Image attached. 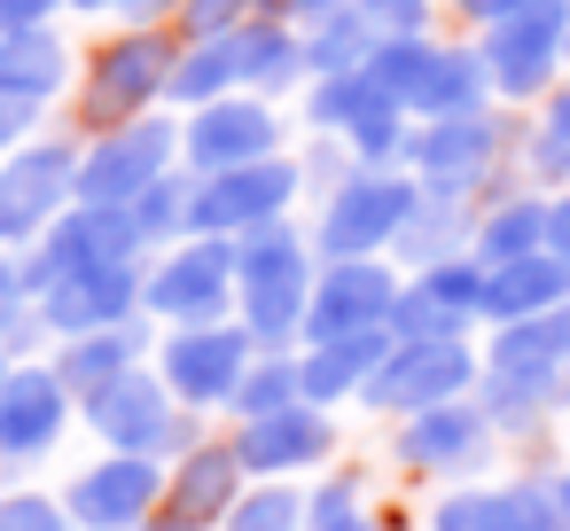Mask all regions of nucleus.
Returning a JSON list of instances; mask_svg holds the SVG:
<instances>
[{"instance_id": "9b49d317", "label": "nucleus", "mask_w": 570, "mask_h": 531, "mask_svg": "<svg viewBox=\"0 0 570 531\" xmlns=\"http://www.w3.org/2000/svg\"><path fill=\"white\" fill-rule=\"evenodd\" d=\"M250 375V328H180L165 344V391L212 406V399H235V383Z\"/></svg>"}, {"instance_id": "de8ad7c7", "label": "nucleus", "mask_w": 570, "mask_h": 531, "mask_svg": "<svg viewBox=\"0 0 570 531\" xmlns=\"http://www.w3.org/2000/svg\"><path fill=\"white\" fill-rule=\"evenodd\" d=\"M79 9H110V0H79ZM118 9H157V0H118Z\"/></svg>"}, {"instance_id": "e433bc0d", "label": "nucleus", "mask_w": 570, "mask_h": 531, "mask_svg": "<svg viewBox=\"0 0 570 531\" xmlns=\"http://www.w3.org/2000/svg\"><path fill=\"white\" fill-rule=\"evenodd\" d=\"M243 9H250V0H188V24H196L204 40H219V32H235Z\"/></svg>"}, {"instance_id": "7c9ffc66", "label": "nucleus", "mask_w": 570, "mask_h": 531, "mask_svg": "<svg viewBox=\"0 0 570 531\" xmlns=\"http://www.w3.org/2000/svg\"><path fill=\"white\" fill-rule=\"evenodd\" d=\"M453 243H461V212H453L445 196H422V204H414V219L399 227V250H406V258H422V266H445V258H453Z\"/></svg>"}, {"instance_id": "2f4dec72", "label": "nucleus", "mask_w": 570, "mask_h": 531, "mask_svg": "<svg viewBox=\"0 0 570 531\" xmlns=\"http://www.w3.org/2000/svg\"><path fill=\"white\" fill-rule=\"evenodd\" d=\"M134 212V227H141V243H157V235H180V227H196V188H180L173 173L141 196V204H126Z\"/></svg>"}, {"instance_id": "20e7f679", "label": "nucleus", "mask_w": 570, "mask_h": 531, "mask_svg": "<svg viewBox=\"0 0 570 531\" xmlns=\"http://www.w3.org/2000/svg\"><path fill=\"white\" fill-rule=\"evenodd\" d=\"M422 188L414 180H391V173H352L336 196H328V219H321V250L328 258H375L383 243H399V227L414 219Z\"/></svg>"}, {"instance_id": "393cba45", "label": "nucleus", "mask_w": 570, "mask_h": 531, "mask_svg": "<svg viewBox=\"0 0 570 531\" xmlns=\"http://www.w3.org/2000/svg\"><path fill=\"white\" fill-rule=\"evenodd\" d=\"M235 484H243V453L235 445H196L173 476V515L180 523H212L235 508Z\"/></svg>"}, {"instance_id": "a878e982", "label": "nucleus", "mask_w": 570, "mask_h": 531, "mask_svg": "<svg viewBox=\"0 0 570 531\" xmlns=\"http://www.w3.org/2000/svg\"><path fill=\"white\" fill-rule=\"evenodd\" d=\"M531 250H547V196H515V204H500L484 227H476V266H515V258H531Z\"/></svg>"}, {"instance_id": "4be33fe9", "label": "nucleus", "mask_w": 570, "mask_h": 531, "mask_svg": "<svg viewBox=\"0 0 570 531\" xmlns=\"http://www.w3.org/2000/svg\"><path fill=\"white\" fill-rule=\"evenodd\" d=\"M63 430V375L24 367L0 383V453H40Z\"/></svg>"}, {"instance_id": "dca6fc26", "label": "nucleus", "mask_w": 570, "mask_h": 531, "mask_svg": "<svg viewBox=\"0 0 570 531\" xmlns=\"http://www.w3.org/2000/svg\"><path fill=\"white\" fill-rule=\"evenodd\" d=\"M554 305H570V258L531 250L515 266H484V321L492 328L531 321V313H554Z\"/></svg>"}, {"instance_id": "423d86ee", "label": "nucleus", "mask_w": 570, "mask_h": 531, "mask_svg": "<svg viewBox=\"0 0 570 531\" xmlns=\"http://www.w3.org/2000/svg\"><path fill=\"white\" fill-rule=\"evenodd\" d=\"M391 305H399V282H391V266H375V258H336V266L313 282L305 336H313V344H336V336L391 328Z\"/></svg>"}, {"instance_id": "f8f14e48", "label": "nucleus", "mask_w": 570, "mask_h": 531, "mask_svg": "<svg viewBox=\"0 0 570 531\" xmlns=\"http://www.w3.org/2000/svg\"><path fill=\"white\" fill-rule=\"evenodd\" d=\"M430 531H570L562 500H554V476H523V484H492V492H453L438 500Z\"/></svg>"}, {"instance_id": "f704fd0d", "label": "nucleus", "mask_w": 570, "mask_h": 531, "mask_svg": "<svg viewBox=\"0 0 570 531\" xmlns=\"http://www.w3.org/2000/svg\"><path fill=\"white\" fill-rule=\"evenodd\" d=\"M531 173H539V180H570V95L547 102V118H539V134H531Z\"/></svg>"}, {"instance_id": "cd10ccee", "label": "nucleus", "mask_w": 570, "mask_h": 531, "mask_svg": "<svg viewBox=\"0 0 570 531\" xmlns=\"http://www.w3.org/2000/svg\"><path fill=\"white\" fill-rule=\"evenodd\" d=\"M126 360H134V336H118V328H95V336H71V352H63V391H110L118 375H126Z\"/></svg>"}, {"instance_id": "a19ab883", "label": "nucleus", "mask_w": 570, "mask_h": 531, "mask_svg": "<svg viewBox=\"0 0 570 531\" xmlns=\"http://www.w3.org/2000/svg\"><path fill=\"white\" fill-rule=\"evenodd\" d=\"M32 110H40V102H24V95H0V149H9V141L32 126Z\"/></svg>"}, {"instance_id": "0eeeda50", "label": "nucleus", "mask_w": 570, "mask_h": 531, "mask_svg": "<svg viewBox=\"0 0 570 531\" xmlns=\"http://www.w3.org/2000/svg\"><path fill=\"white\" fill-rule=\"evenodd\" d=\"M406 157H414V173H422V196H469L484 173H492V157H500V126L484 118V110H469V118H430L414 141H406Z\"/></svg>"}, {"instance_id": "4468645a", "label": "nucleus", "mask_w": 570, "mask_h": 531, "mask_svg": "<svg viewBox=\"0 0 570 531\" xmlns=\"http://www.w3.org/2000/svg\"><path fill=\"white\" fill-rule=\"evenodd\" d=\"M484 453H492V422H484V406H469V399L430 406V414H406V430H399V461H406V469L453 476V469H476Z\"/></svg>"}, {"instance_id": "c03bdc74", "label": "nucleus", "mask_w": 570, "mask_h": 531, "mask_svg": "<svg viewBox=\"0 0 570 531\" xmlns=\"http://www.w3.org/2000/svg\"><path fill=\"white\" fill-rule=\"evenodd\" d=\"M469 17H484V24H500V17H515V9H531V0H461Z\"/></svg>"}, {"instance_id": "aec40b11", "label": "nucleus", "mask_w": 570, "mask_h": 531, "mask_svg": "<svg viewBox=\"0 0 570 531\" xmlns=\"http://www.w3.org/2000/svg\"><path fill=\"white\" fill-rule=\"evenodd\" d=\"M383 352H391V328H367V336L313 344V352L297 360V399H305V406H328V399H352V391H367V375L383 367Z\"/></svg>"}, {"instance_id": "ea45409f", "label": "nucleus", "mask_w": 570, "mask_h": 531, "mask_svg": "<svg viewBox=\"0 0 570 531\" xmlns=\"http://www.w3.org/2000/svg\"><path fill=\"white\" fill-rule=\"evenodd\" d=\"M56 0H0V40H17V32H40L48 24Z\"/></svg>"}, {"instance_id": "58836bf2", "label": "nucleus", "mask_w": 570, "mask_h": 531, "mask_svg": "<svg viewBox=\"0 0 570 531\" xmlns=\"http://www.w3.org/2000/svg\"><path fill=\"white\" fill-rule=\"evenodd\" d=\"M367 24H391V32H414L422 24V0H352Z\"/></svg>"}, {"instance_id": "37998d69", "label": "nucleus", "mask_w": 570, "mask_h": 531, "mask_svg": "<svg viewBox=\"0 0 570 531\" xmlns=\"http://www.w3.org/2000/svg\"><path fill=\"white\" fill-rule=\"evenodd\" d=\"M17 297H24V274L0 258V321H17Z\"/></svg>"}, {"instance_id": "a18cd8bd", "label": "nucleus", "mask_w": 570, "mask_h": 531, "mask_svg": "<svg viewBox=\"0 0 570 531\" xmlns=\"http://www.w3.org/2000/svg\"><path fill=\"white\" fill-rule=\"evenodd\" d=\"M282 9H297V17H328L336 0H282Z\"/></svg>"}, {"instance_id": "09e8293b", "label": "nucleus", "mask_w": 570, "mask_h": 531, "mask_svg": "<svg viewBox=\"0 0 570 531\" xmlns=\"http://www.w3.org/2000/svg\"><path fill=\"white\" fill-rule=\"evenodd\" d=\"M328 531H375V523H367V515H352V523H328Z\"/></svg>"}, {"instance_id": "473e14b6", "label": "nucleus", "mask_w": 570, "mask_h": 531, "mask_svg": "<svg viewBox=\"0 0 570 531\" xmlns=\"http://www.w3.org/2000/svg\"><path fill=\"white\" fill-rule=\"evenodd\" d=\"M235 406H243V422L297 406V360H266V367H250V375L235 383Z\"/></svg>"}, {"instance_id": "6ab92c4d", "label": "nucleus", "mask_w": 570, "mask_h": 531, "mask_svg": "<svg viewBox=\"0 0 570 531\" xmlns=\"http://www.w3.org/2000/svg\"><path fill=\"white\" fill-rule=\"evenodd\" d=\"M95 430L118 445V453H157L173 437V406H165V383L149 375H118L110 391H95Z\"/></svg>"}, {"instance_id": "9d476101", "label": "nucleus", "mask_w": 570, "mask_h": 531, "mask_svg": "<svg viewBox=\"0 0 570 531\" xmlns=\"http://www.w3.org/2000/svg\"><path fill=\"white\" fill-rule=\"evenodd\" d=\"M227 289H235V250H227V243H188V250H173V258L157 266L149 305H157L165 321L212 328V321L227 313Z\"/></svg>"}, {"instance_id": "bb28decb", "label": "nucleus", "mask_w": 570, "mask_h": 531, "mask_svg": "<svg viewBox=\"0 0 570 531\" xmlns=\"http://www.w3.org/2000/svg\"><path fill=\"white\" fill-rule=\"evenodd\" d=\"M63 48L48 32H17V40H0V95H24V102H48L63 87Z\"/></svg>"}, {"instance_id": "ddd939ff", "label": "nucleus", "mask_w": 570, "mask_h": 531, "mask_svg": "<svg viewBox=\"0 0 570 531\" xmlns=\"http://www.w3.org/2000/svg\"><path fill=\"white\" fill-rule=\"evenodd\" d=\"M63 196H79V165L63 149H24L17 165H0V243L40 235Z\"/></svg>"}, {"instance_id": "603ef678", "label": "nucleus", "mask_w": 570, "mask_h": 531, "mask_svg": "<svg viewBox=\"0 0 570 531\" xmlns=\"http://www.w3.org/2000/svg\"><path fill=\"white\" fill-rule=\"evenodd\" d=\"M0 383H9V375H0Z\"/></svg>"}, {"instance_id": "c85d7f7f", "label": "nucleus", "mask_w": 570, "mask_h": 531, "mask_svg": "<svg viewBox=\"0 0 570 531\" xmlns=\"http://www.w3.org/2000/svg\"><path fill=\"white\" fill-rule=\"evenodd\" d=\"M235 79H243V56H235V32H219V40H204L188 63H173L165 87H173L180 102H212V95H227Z\"/></svg>"}, {"instance_id": "412c9836", "label": "nucleus", "mask_w": 570, "mask_h": 531, "mask_svg": "<svg viewBox=\"0 0 570 531\" xmlns=\"http://www.w3.org/2000/svg\"><path fill=\"white\" fill-rule=\"evenodd\" d=\"M149 500H157V469L141 453H118V461H102L71 484V515H87L95 531H126Z\"/></svg>"}, {"instance_id": "2eb2a0df", "label": "nucleus", "mask_w": 570, "mask_h": 531, "mask_svg": "<svg viewBox=\"0 0 570 531\" xmlns=\"http://www.w3.org/2000/svg\"><path fill=\"white\" fill-rule=\"evenodd\" d=\"M336 445V430H328V414L321 406H282V414H258V422H243V437H235V453H243V469H258V476H289V469H313L321 453Z\"/></svg>"}, {"instance_id": "49530a36", "label": "nucleus", "mask_w": 570, "mask_h": 531, "mask_svg": "<svg viewBox=\"0 0 570 531\" xmlns=\"http://www.w3.org/2000/svg\"><path fill=\"white\" fill-rule=\"evenodd\" d=\"M554 500H562V515H570V461L554 469Z\"/></svg>"}, {"instance_id": "c756f323", "label": "nucleus", "mask_w": 570, "mask_h": 531, "mask_svg": "<svg viewBox=\"0 0 570 531\" xmlns=\"http://www.w3.org/2000/svg\"><path fill=\"white\" fill-rule=\"evenodd\" d=\"M313 24H321L313 48H305L313 71H328V79H336V71H367L360 56H375V48H367V17H360V9H328V17H313Z\"/></svg>"}, {"instance_id": "39448f33", "label": "nucleus", "mask_w": 570, "mask_h": 531, "mask_svg": "<svg viewBox=\"0 0 570 531\" xmlns=\"http://www.w3.org/2000/svg\"><path fill=\"white\" fill-rule=\"evenodd\" d=\"M570 40V0H531V9L500 17L484 40V79L500 95H539L554 79V56Z\"/></svg>"}, {"instance_id": "b1692460", "label": "nucleus", "mask_w": 570, "mask_h": 531, "mask_svg": "<svg viewBox=\"0 0 570 531\" xmlns=\"http://www.w3.org/2000/svg\"><path fill=\"white\" fill-rule=\"evenodd\" d=\"M484 367H500V375H554L562 383V367H570V305L531 313V321H508L492 336Z\"/></svg>"}, {"instance_id": "79ce46f5", "label": "nucleus", "mask_w": 570, "mask_h": 531, "mask_svg": "<svg viewBox=\"0 0 570 531\" xmlns=\"http://www.w3.org/2000/svg\"><path fill=\"white\" fill-rule=\"evenodd\" d=\"M547 250L570 258V196H547Z\"/></svg>"}, {"instance_id": "5701e85b", "label": "nucleus", "mask_w": 570, "mask_h": 531, "mask_svg": "<svg viewBox=\"0 0 570 531\" xmlns=\"http://www.w3.org/2000/svg\"><path fill=\"white\" fill-rule=\"evenodd\" d=\"M165 79H173V48L141 32V40H126V48L102 56V71H95V110H102V118H126V110H141Z\"/></svg>"}, {"instance_id": "1a4fd4ad", "label": "nucleus", "mask_w": 570, "mask_h": 531, "mask_svg": "<svg viewBox=\"0 0 570 531\" xmlns=\"http://www.w3.org/2000/svg\"><path fill=\"white\" fill-rule=\"evenodd\" d=\"M297 196V173L289 165H235V173H212L196 188V235H250L266 219H282V204Z\"/></svg>"}, {"instance_id": "a211bd4d", "label": "nucleus", "mask_w": 570, "mask_h": 531, "mask_svg": "<svg viewBox=\"0 0 570 531\" xmlns=\"http://www.w3.org/2000/svg\"><path fill=\"white\" fill-rule=\"evenodd\" d=\"M134 297H141V289H134V266H87V274L40 289V313H48V328H63V336H95V328H110Z\"/></svg>"}, {"instance_id": "f3484780", "label": "nucleus", "mask_w": 570, "mask_h": 531, "mask_svg": "<svg viewBox=\"0 0 570 531\" xmlns=\"http://www.w3.org/2000/svg\"><path fill=\"white\" fill-rule=\"evenodd\" d=\"M188 157L204 173H235V165H266L274 157V118L258 102H212L188 126Z\"/></svg>"}, {"instance_id": "3c124183", "label": "nucleus", "mask_w": 570, "mask_h": 531, "mask_svg": "<svg viewBox=\"0 0 570 531\" xmlns=\"http://www.w3.org/2000/svg\"><path fill=\"white\" fill-rule=\"evenodd\" d=\"M562 56H570V40H562Z\"/></svg>"}, {"instance_id": "4c0bfd02", "label": "nucleus", "mask_w": 570, "mask_h": 531, "mask_svg": "<svg viewBox=\"0 0 570 531\" xmlns=\"http://www.w3.org/2000/svg\"><path fill=\"white\" fill-rule=\"evenodd\" d=\"M0 531H63V515L48 500H9L0 508Z\"/></svg>"}, {"instance_id": "8fccbe9b", "label": "nucleus", "mask_w": 570, "mask_h": 531, "mask_svg": "<svg viewBox=\"0 0 570 531\" xmlns=\"http://www.w3.org/2000/svg\"><path fill=\"white\" fill-rule=\"evenodd\" d=\"M157 531H204V523H180V515H173V523H157Z\"/></svg>"}, {"instance_id": "c9c22d12", "label": "nucleus", "mask_w": 570, "mask_h": 531, "mask_svg": "<svg viewBox=\"0 0 570 531\" xmlns=\"http://www.w3.org/2000/svg\"><path fill=\"white\" fill-rule=\"evenodd\" d=\"M352 515H360L352 484H321V492H313V508H305V523H313V531H328V523H352Z\"/></svg>"}, {"instance_id": "f03ea898", "label": "nucleus", "mask_w": 570, "mask_h": 531, "mask_svg": "<svg viewBox=\"0 0 570 531\" xmlns=\"http://www.w3.org/2000/svg\"><path fill=\"white\" fill-rule=\"evenodd\" d=\"M367 79L399 102V110H422V118H469L484 102V63L461 56V48H430V40H391L367 56Z\"/></svg>"}, {"instance_id": "f257e3e1", "label": "nucleus", "mask_w": 570, "mask_h": 531, "mask_svg": "<svg viewBox=\"0 0 570 531\" xmlns=\"http://www.w3.org/2000/svg\"><path fill=\"white\" fill-rule=\"evenodd\" d=\"M235 289H243V328L282 344L305 328V305H313V274H305V250L289 227H250L235 243Z\"/></svg>"}, {"instance_id": "72a5a7b5", "label": "nucleus", "mask_w": 570, "mask_h": 531, "mask_svg": "<svg viewBox=\"0 0 570 531\" xmlns=\"http://www.w3.org/2000/svg\"><path fill=\"white\" fill-rule=\"evenodd\" d=\"M227 523H235V531H297V523H305V500H297L289 484H266V492L235 500Z\"/></svg>"}, {"instance_id": "6e6552de", "label": "nucleus", "mask_w": 570, "mask_h": 531, "mask_svg": "<svg viewBox=\"0 0 570 531\" xmlns=\"http://www.w3.org/2000/svg\"><path fill=\"white\" fill-rule=\"evenodd\" d=\"M173 165V126L165 118H141L126 134H110L87 165H79V204H141Z\"/></svg>"}, {"instance_id": "7ed1b4c3", "label": "nucleus", "mask_w": 570, "mask_h": 531, "mask_svg": "<svg viewBox=\"0 0 570 531\" xmlns=\"http://www.w3.org/2000/svg\"><path fill=\"white\" fill-rule=\"evenodd\" d=\"M476 375L484 367H476V352L461 336H445V344H391L360 399L391 406V414H430V406H453L461 391H476Z\"/></svg>"}]
</instances>
